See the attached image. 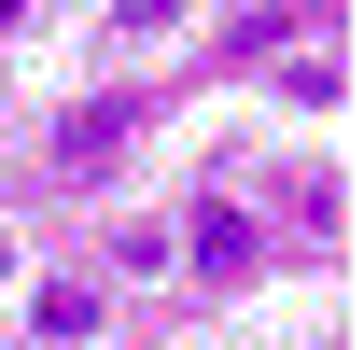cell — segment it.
I'll use <instances>...</instances> for the list:
<instances>
[{
    "instance_id": "1",
    "label": "cell",
    "mask_w": 364,
    "mask_h": 350,
    "mask_svg": "<svg viewBox=\"0 0 364 350\" xmlns=\"http://www.w3.org/2000/svg\"><path fill=\"white\" fill-rule=\"evenodd\" d=\"M140 127H154L140 98H85V112L56 127V169H70V182H98V169H112V154H127V140H140Z\"/></svg>"
},
{
    "instance_id": "2",
    "label": "cell",
    "mask_w": 364,
    "mask_h": 350,
    "mask_svg": "<svg viewBox=\"0 0 364 350\" xmlns=\"http://www.w3.org/2000/svg\"><path fill=\"white\" fill-rule=\"evenodd\" d=\"M28 336H43V350H85L98 336V280H43V295H28Z\"/></svg>"
},
{
    "instance_id": "3",
    "label": "cell",
    "mask_w": 364,
    "mask_h": 350,
    "mask_svg": "<svg viewBox=\"0 0 364 350\" xmlns=\"http://www.w3.org/2000/svg\"><path fill=\"white\" fill-rule=\"evenodd\" d=\"M225 56H238V70L294 56V0H252V14H225Z\"/></svg>"
},
{
    "instance_id": "4",
    "label": "cell",
    "mask_w": 364,
    "mask_h": 350,
    "mask_svg": "<svg viewBox=\"0 0 364 350\" xmlns=\"http://www.w3.org/2000/svg\"><path fill=\"white\" fill-rule=\"evenodd\" d=\"M196 266H210V280H238V266H252V211H238V196H210V211H196Z\"/></svg>"
},
{
    "instance_id": "5",
    "label": "cell",
    "mask_w": 364,
    "mask_h": 350,
    "mask_svg": "<svg viewBox=\"0 0 364 350\" xmlns=\"http://www.w3.org/2000/svg\"><path fill=\"white\" fill-rule=\"evenodd\" d=\"M280 70V98H294V112H336V98H350V70H336V56H267Z\"/></svg>"
},
{
    "instance_id": "6",
    "label": "cell",
    "mask_w": 364,
    "mask_h": 350,
    "mask_svg": "<svg viewBox=\"0 0 364 350\" xmlns=\"http://www.w3.org/2000/svg\"><path fill=\"white\" fill-rule=\"evenodd\" d=\"M0 280H14V253H0Z\"/></svg>"
}]
</instances>
